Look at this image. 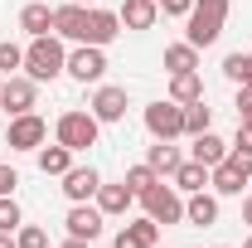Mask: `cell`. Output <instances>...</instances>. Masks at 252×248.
<instances>
[{"mask_svg": "<svg viewBox=\"0 0 252 248\" xmlns=\"http://www.w3.org/2000/svg\"><path fill=\"white\" fill-rule=\"evenodd\" d=\"M228 10H233V0H194V10L185 15V39L194 49L219 44L223 25H228Z\"/></svg>", "mask_w": 252, "mask_h": 248, "instance_id": "6da1fadb", "label": "cell"}, {"mask_svg": "<svg viewBox=\"0 0 252 248\" xmlns=\"http://www.w3.org/2000/svg\"><path fill=\"white\" fill-rule=\"evenodd\" d=\"M63 68H68V49H63L59 34H39V39H30L25 68H20V73H30L34 83H54V78H63Z\"/></svg>", "mask_w": 252, "mask_h": 248, "instance_id": "7a4b0ae2", "label": "cell"}, {"mask_svg": "<svg viewBox=\"0 0 252 248\" xmlns=\"http://www.w3.org/2000/svg\"><path fill=\"white\" fill-rule=\"evenodd\" d=\"M97 136H102V122H97L93 112H83V107H73V112H63L59 122H54V141H63L68 151H88L97 146Z\"/></svg>", "mask_w": 252, "mask_h": 248, "instance_id": "3957f363", "label": "cell"}, {"mask_svg": "<svg viewBox=\"0 0 252 248\" xmlns=\"http://www.w3.org/2000/svg\"><path fill=\"white\" fill-rule=\"evenodd\" d=\"M141 122H146V131H151L156 141H180V136H185V107H180L175 97H156V102H146Z\"/></svg>", "mask_w": 252, "mask_h": 248, "instance_id": "277c9868", "label": "cell"}, {"mask_svg": "<svg viewBox=\"0 0 252 248\" xmlns=\"http://www.w3.org/2000/svg\"><path fill=\"white\" fill-rule=\"evenodd\" d=\"M141 209L156 219V224H165V229L170 224H185V195L170 185V180H156V185L141 195Z\"/></svg>", "mask_w": 252, "mask_h": 248, "instance_id": "5b68a950", "label": "cell"}, {"mask_svg": "<svg viewBox=\"0 0 252 248\" xmlns=\"http://www.w3.org/2000/svg\"><path fill=\"white\" fill-rule=\"evenodd\" d=\"M44 141H49V122H44L39 112L10 117V126H5V146H10V151H39Z\"/></svg>", "mask_w": 252, "mask_h": 248, "instance_id": "8992f818", "label": "cell"}, {"mask_svg": "<svg viewBox=\"0 0 252 248\" xmlns=\"http://www.w3.org/2000/svg\"><path fill=\"white\" fill-rule=\"evenodd\" d=\"M73 83H102L107 78V49H97V44H78L73 54H68V68H63Z\"/></svg>", "mask_w": 252, "mask_h": 248, "instance_id": "52a82bcc", "label": "cell"}, {"mask_svg": "<svg viewBox=\"0 0 252 248\" xmlns=\"http://www.w3.org/2000/svg\"><path fill=\"white\" fill-rule=\"evenodd\" d=\"M34 102H39V83H34L30 73H10L0 83V112L20 117V112H34Z\"/></svg>", "mask_w": 252, "mask_h": 248, "instance_id": "ba28073f", "label": "cell"}, {"mask_svg": "<svg viewBox=\"0 0 252 248\" xmlns=\"http://www.w3.org/2000/svg\"><path fill=\"white\" fill-rule=\"evenodd\" d=\"M126 107H131V97H126V88H117V83H97L93 102H88V112H93L102 126L122 122V117H126Z\"/></svg>", "mask_w": 252, "mask_h": 248, "instance_id": "9c48e42d", "label": "cell"}, {"mask_svg": "<svg viewBox=\"0 0 252 248\" xmlns=\"http://www.w3.org/2000/svg\"><path fill=\"white\" fill-rule=\"evenodd\" d=\"M63 180V195L73 200V205H88V200H97V185H102V175H97V165H68L59 175Z\"/></svg>", "mask_w": 252, "mask_h": 248, "instance_id": "30bf717a", "label": "cell"}, {"mask_svg": "<svg viewBox=\"0 0 252 248\" xmlns=\"http://www.w3.org/2000/svg\"><path fill=\"white\" fill-rule=\"evenodd\" d=\"M117 34H122V15H117V10H102V5H88V30H83V44L107 49Z\"/></svg>", "mask_w": 252, "mask_h": 248, "instance_id": "8fae6325", "label": "cell"}, {"mask_svg": "<svg viewBox=\"0 0 252 248\" xmlns=\"http://www.w3.org/2000/svg\"><path fill=\"white\" fill-rule=\"evenodd\" d=\"M252 175L238 165V161H219L214 170H209V190L219 195V200H243V185H248Z\"/></svg>", "mask_w": 252, "mask_h": 248, "instance_id": "7c38bea8", "label": "cell"}, {"mask_svg": "<svg viewBox=\"0 0 252 248\" xmlns=\"http://www.w3.org/2000/svg\"><path fill=\"white\" fill-rule=\"evenodd\" d=\"M102 209H97V205H73V209H68V214H63V224H68V239H88V244H93V239H102Z\"/></svg>", "mask_w": 252, "mask_h": 248, "instance_id": "4fadbf2b", "label": "cell"}, {"mask_svg": "<svg viewBox=\"0 0 252 248\" xmlns=\"http://www.w3.org/2000/svg\"><path fill=\"white\" fill-rule=\"evenodd\" d=\"M160 244V224L151 214H141V219H131L122 234L112 239V248H156Z\"/></svg>", "mask_w": 252, "mask_h": 248, "instance_id": "5bb4252c", "label": "cell"}, {"mask_svg": "<svg viewBox=\"0 0 252 248\" xmlns=\"http://www.w3.org/2000/svg\"><path fill=\"white\" fill-rule=\"evenodd\" d=\"M83 30H88V5H59L54 10V34L68 39V44H83Z\"/></svg>", "mask_w": 252, "mask_h": 248, "instance_id": "9a60e30c", "label": "cell"}, {"mask_svg": "<svg viewBox=\"0 0 252 248\" xmlns=\"http://www.w3.org/2000/svg\"><path fill=\"white\" fill-rule=\"evenodd\" d=\"M185 224H199V229L219 224V195H214V190H194V195H185Z\"/></svg>", "mask_w": 252, "mask_h": 248, "instance_id": "2e32d148", "label": "cell"}, {"mask_svg": "<svg viewBox=\"0 0 252 248\" xmlns=\"http://www.w3.org/2000/svg\"><path fill=\"white\" fill-rule=\"evenodd\" d=\"M102 214H131V205H136V195H131V185L126 180H117V185H97V200H93Z\"/></svg>", "mask_w": 252, "mask_h": 248, "instance_id": "e0dca14e", "label": "cell"}, {"mask_svg": "<svg viewBox=\"0 0 252 248\" xmlns=\"http://www.w3.org/2000/svg\"><path fill=\"white\" fill-rule=\"evenodd\" d=\"M117 15H122V30H151L160 20V5L156 0H122Z\"/></svg>", "mask_w": 252, "mask_h": 248, "instance_id": "ac0fdd59", "label": "cell"}, {"mask_svg": "<svg viewBox=\"0 0 252 248\" xmlns=\"http://www.w3.org/2000/svg\"><path fill=\"white\" fill-rule=\"evenodd\" d=\"M170 185L180 190V195H194V190H209V165L189 156V161H180V170L170 175Z\"/></svg>", "mask_w": 252, "mask_h": 248, "instance_id": "d6986e66", "label": "cell"}, {"mask_svg": "<svg viewBox=\"0 0 252 248\" xmlns=\"http://www.w3.org/2000/svg\"><path fill=\"white\" fill-rule=\"evenodd\" d=\"M20 30L30 34V39H39V34H54V5H44V0L25 5V10H20Z\"/></svg>", "mask_w": 252, "mask_h": 248, "instance_id": "ffe728a7", "label": "cell"}, {"mask_svg": "<svg viewBox=\"0 0 252 248\" xmlns=\"http://www.w3.org/2000/svg\"><path fill=\"white\" fill-rule=\"evenodd\" d=\"M165 73H199V49L180 39V44H165Z\"/></svg>", "mask_w": 252, "mask_h": 248, "instance_id": "44dd1931", "label": "cell"}, {"mask_svg": "<svg viewBox=\"0 0 252 248\" xmlns=\"http://www.w3.org/2000/svg\"><path fill=\"white\" fill-rule=\"evenodd\" d=\"M180 161H185V156H180V146H175V141H156V146L146 151V165H151L156 175H165V180L180 170Z\"/></svg>", "mask_w": 252, "mask_h": 248, "instance_id": "7402d4cb", "label": "cell"}, {"mask_svg": "<svg viewBox=\"0 0 252 248\" xmlns=\"http://www.w3.org/2000/svg\"><path fill=\"white\" fill-rule=\"evenodd\" d=\"M165 97H175L180 107H189V102H199V97H204V78H199V73H170Z\"/></svg>", "mask_w": 252, "mask_h": 248, "instance_id": "603a6c76", "label": "cell"}, {"mask_svg": "<svg viewBox=\"0 0 252 248\" xmlns=\"http://www.w3.org/2000/svg\"><path fill=\"white\" fill-rule=\"evenodd\" d=\"M34 161H39V170H44V175H63V170L73 165V151H68L63 141H54V146L44 141V146L34 151Z\"/></svg>", "mask_w": 252, "mask_h": 248, "instance_id": "cb8c5ba5", "label": "cell"}, {"mask_svg": "<svg viewBox=\"0 0 252 248\" xmlns=\"http://www.w3.org/2000/svg\"><path fill=\"white\" fill-rule=\"evenodd\" d=\"M194 141V161H204L209 170L219 165V161H228V141L223 136H214V131H204V136H189Z\"/></svg>", "mask_w": 252, "mask_h": 248, "instance_id": "d4e9b609", "label": "cell"}, {"mask_svg": "<svg viewBox=\"0 0 252 248\" xmlns=\"http://www.w3.org/2000/svg\"><path fill=\"white\" fill-rule=\"evenodd\" d=\"M204 131H214V107L199 97L185 107V136H204Z\"/></svg>", "mask_w": 252, "mask_h": 248, "instance_id": "484cf974", "label": "cell"}, {"mask_svg": "<svg viewBox=\"0 0 252 248\" xmlns=\"http://www.w3.org/2000/svg\"><path fill=\"white\" fill-rule=\"evenodd\" d=\"M223 73H228V83L252 88V49H248V54H243V49H238V54H228V59H223Z\"/></svg>", "mask_w": 252, "mask_h": 248, "instance_id": "4316f807", "label": "cell"}, {"mask_svg": "<svg viewBox=\"0 0 252 248\" xmlns=\"http://www.w3.org/2000/svg\"><path fill=\"white\" fill-rule=\"evenodd\" d=\"M228 161H238V165L252 175V126L248 122H238V136L228 141Z\"/></svg>", "mask_w": 252, "mask_h": 248, "instance_id": "83f0119b", "label": "cell"}, {"mask_svg": "<svg viewBox=\"0 0 252 248\" xmlns=\"http://www.w3.org/2000/svg\"><path fill=\"white\" fill-rule=\"evenodd\" d=\"M156 180H165V175H156V170H151V165H146V161H141V165H131V170H126V185H131V195H136V200H141V195H146V190L156 185Z\"/></svg>", "mask_w": 252, "mask_h": 248, "instance_id": "f1b7e54d", "label": "cell"}, {"mask_svg": "<svg viewBox=\"0 0 252 248\" xmlns=\"http://www.w3.org/2000/svg\"><path fill=\"white\" fill-rule=\"evenodd\" d=\"M25 224V209L15 205V195H0V234H15Z\"/></svg>", "mask_w": 252, "mask_h": 248, "instance_id": "f546056e", "label": "cell"}, {"mask_svg": "<svg viewBox=\"0 0 252 248\" xmlns=\"http://www.w3.org/2000/svg\"><path fill=\"white\" fill-rule=\"evenodd\" d=\"M20 68H25V49L10 44V39H0V73L10 78V73H20Z\"/></svg>", "mask_w": 252, "mask_h": 248, "instance_id": "4dcf8cb0", "label": "cell"}, {"mask_svg": "<svg viewBox=\"0 0 252 248\" xmlns=\"http://www.w3.org/2000/svg\"><path fill=\"white\" fill-rule=\"evenodd\" d=\"M15 244L20 248H49V234H44L39 224H20V229H15Z\"/></svg>", "mask_w": 252, "mask_h": 248, "instance_id": "1f68e13d", "label": "cell"}, {"mask_svg": "<svg viewBox=\"0 0 252 248\" xmlns=\"http://www.w3.org/2000/svg\"><path fill=\"white\" fill-rule=\"evenodd\" d=\"M233 107H238V122L252 126V88H238V102H233Z\"/></svg>", "mask_w": 252, "mask_h": 248, "instance_id": "d6a6232c", "label": "cell"}, {"mask_svg": "<svg viewBox=\"0 0 252 248\" xmlns=\"http://www.w3.org/2000/svg\"><path fill=\"white\" fill-rule=\"evenodd\" d=\"M160 10H165V15H175V20H185L189 10H194V0H156Z\"/></svg>", "mask_w": 252, "mask_h": 248, "instance_id": "836d02e7", "label": "cell"}, {"mask_svg": "<svg viewBox=\"0 0 252 248\" xmlns=\"http://www.w3.org/2000/svg\"><path fill=\"white\" fill-rule=\"evenodd\" d=\"M243 224L252 229V195H243Z\"/></svg>", "mask_w": 252, "mask_h": 248, "instance_id": "e575fe53", "label": "cell"}, {"mask_svg": "<svg viewBox=\"0 0 252 248\" xmlns=\"http://www.w3.org/2000/svg\"><path fill=\"white\" fill-rule=\"evenodd\" d=\"M59 248H93V244H88V239H63Z\"/></svg>", "mask_w": 252, "mask_h": 248, "instance_id": "d590c367", "label": "cell"}, {"mask_svg": "<svg viewBox=\"0 0 252 248\" xmlns=\"http://www.w3.org/2000/svg\"><path fill=\"white\" fill-rule=\"evenodd\" d=\"M0 248H20V244H15V234H0Z\"/></svg>", "mask_w": 252, "mask_h": 248, "instance_id": "8d00e7d4", "label": "cell"}, {"mask_svg": "<svg viewBox=\"0 0 252 248\" xmlns=\"http://www.w3.org/2000/svg\"><path fill=\"white\" fill-rule=\"evenodd\" d=\"M73 5H97V0H73Z\"/></svg>", "mask_w": 252, "mask_h": 248, "instance_id": "74e56055", "label": "cell"}, {"mask_svg": "<svg viewBox=\"0 0 252 248\" xmlns=\"http://www.w3.org/2000/svg\"><path fill=\"white\" fill-rule=\"evenodd\" d=\"M243 248H252V239H248V244H243Z\"/></svg>", "mask_w": 252, "mask_h": 248, "instance_id": "f35d334b", "label": "cell"}, {"mask_svg": "<svg viewBox=\"0 0 252 248\" xmlns=\"http://www.w3.org/2000/svg\"><path fill=\"white\" fill-rule=\"evenodd\" d=\"M214 248H228V244H214Z\"/></svg>", "mask_w": 252, "mask_h": 248, "instance_id": "ab89813d", "label": "cell"}, {"mask_svg": "<svg viewBox=\"0 0 252 248\" xmlns=\"http://www.w3.org/2000/svg\"><path fill=\"white\" fill-rule=\"evenodd\" d=\"M156 248H160V244H156Z\"/></svg>", "mask_w": 252, "mask_h": 248, "instance_id": "60d3db41", "label": "cell"}]
</instances>
